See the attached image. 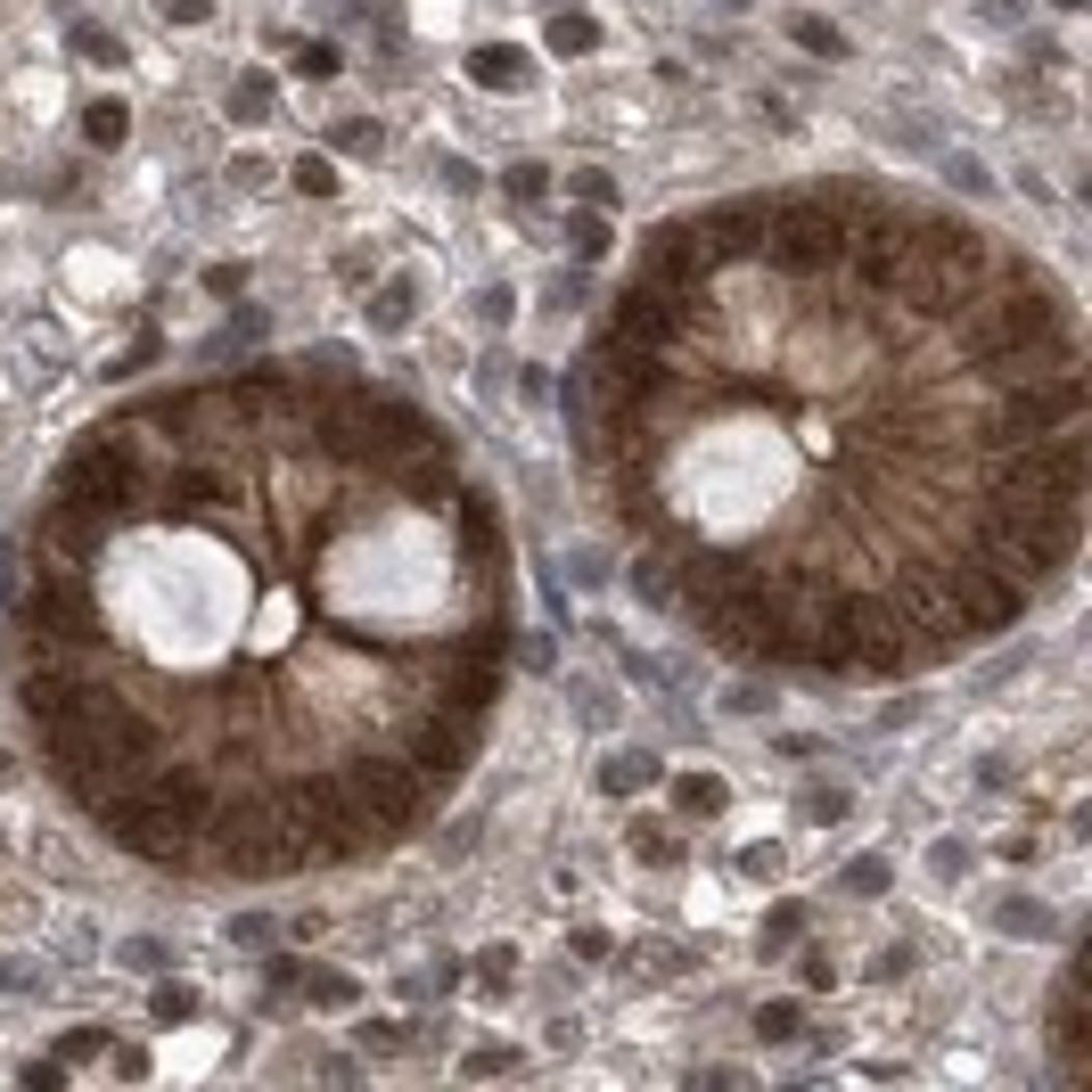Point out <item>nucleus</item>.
Listing matches in <instances>:
<instances>
[{
  "label": "nucleus",
  "instance_id": "7ed1b4c3",
  "mask_svg": "<svg viewBox=\"0 0 1092 1092\" xmlns=\"http://www.w3.org/2000/svg\"><path fill=\"white\" fill-rule=\"evenodd\" d=\"M468 75H477L485 91H493V83L510 91V83H526V58H518V50H477V58H468Z\"/></svg>",
  "mask_w": 1092,
  "mask_h": 1092
},
{
  "label": "nucleus",
  "instance_id": "20e7f679",
  "mask_svg": "<svg viewBox=\"0 0 1092 1092\" xmlns=\"http://www.w3.org/2000/svg\"><path fill=\"white\" fill-rule=\"evenodd\" d=\"M650 780H657V756H641V748H633V756H608V772H600V788H608V797L650 788Z\"/></svg>",
  "mask_w": 1092,
  "mask_h": 1092
},
{
  "label": "nucleus",
  "instance_id": "dca6fc26",
  "mask_svg": "<svg viewBox=\"0 0 1092 1092\" xmlns=\"http://www.w3.org/2000/svg\"><path fill=\"white\" fill-rule=\"evenodd\" d=\"M156 8H165V17H181V25H198V17H206V0H156Z\"/></svg>",
  "mask_w": 1092,
  "mask_h": 1092
},
{
  "label": "nucleus",
  "instance_id": "1a4fd4ad",
  "mask_svg": "<svg viewBox=\"0 0 1092 1092\" xmlns=\"http://www.w3.org/2000/svg\"><path fill=\"white\" fill-rule=\"evenodd\" d=\"M83 132H91V140H99V148H115V140H123V132H132V115H123V99H99V108L83 115Z\"/></svg>",
  "mask_w": 1092,
  "mask_h": 1092
},
{
  "label": "nucleus",
  "instance_id": "9d476101",
  "mask_svg": "<svg viewBox=\"0 0 1092 1092\" xmlns=\"http://www.w3.org/2000/svg\"><path fill=\"white\" fill-rule=\"evenodd\" d=\"M567 238H575V255H583V263H592V255H608V222H600V214H575V222H567Z\"/></svg>",
  "mask_w": 1092,
  "mask_h": 1092
},
{
  "label": "nucleus",
  "instance_id": "ddd939ff",
  "mask_svg": "<svg viewBox=\"0 0 1092 1092\" xmlns=\"http://www.w3.org/2000/svg\"><path fill=\"white\" fill-rule=\"evenodd\" d=\"M682 805H690V813H715V805H723V780H682Z\"/></svg>",
  "mask_w": 1092,
  "mask_h": 1092
},
{
  "label": "nucleus",
  "instance_id": "6e6552de",
  "mask_svg": "<svg viewBox=\"0 0 1092 1092\" xmlns=\"http://www.w3.org/2000/svg\"><path fill=\"white\" fill-rule=\"evenodd\" d=\"M788 33H797V50H813V58H838V50H846V33H838V25H822V17H797Z\"/></svg>",
  "mask_w": 1092,
  "mask_h": 1092
},
{
  "label": "nucleus",
  "instance_id": "f257e3e1",
  "mask_svg": "<svg viewBox=\"0 0 1092 1092\" xmlns=\"http://www.w3.org/2000/svg\"><path fill=\"white\" fill-rule=\"evenodd\" d=\"M17 633L41 756L123 855L305 879L403 846L460 788L518 567L428 403L255 362L148 386L66 443Z\"/></svg>",
  "mask_w": 1092,
  "mask_h": 1092
},
{
  "label": "nucleus",
  "instance_id": "f8f14e48",
  "mask_svg": "<svg viewBox=\"0 0 1092 1092\" xmlns=\"http://www.w3.org/2000/svg\"><path fill=\"white\" fill-rule=\"evenodd\" d=\"M879 887H887V863H879V855L846 863V895H879Z\"/></svg>",
  "mask_w": 1092,
  "mask_h": 1092
},
{
  "label": "nucleus",
  "instance_id": "f03ea898",
  "mask_svg": "<svg viewBox=\"0 0 1092 1092\" xmlns=\"http://www.w3.org/2000/svg\"><path fill=\"white\" fill-rule=\"evenodd\" d=\"M575 411L641 592L780 673L953 665L1085 550V313L1035 247L912 190L657 222Z\"/></svg>",
  "mask_w": 1092,
  "mask_h": 1092
},
{
  "label": "nucleus",
  "instance_id": "39448f33",
  "mask_svg": "<svg viewBox=\"0 0 1092 1092\" xmlns=\"http://www.w3.org/2000/svg\"><path fill=\"white\" fill-rule=\"evenodd\" d=\"M558 58H583V50H600V25L592 17H550V33H543Z\"/></svg>",
  "mask_w": 1092,
  "mask_h": 1092
},
{
  "label": "nucleus",
  "instance_id": "4468645a",
  "mask_svg": "<svg viewBox=\"0 0 1092 1092\" xmlns=\"http://www.w3.org/2000/svg\"><path fill=\"white\" fill-rule=\"evenodd\" d=\"M75 41H83V58H108V66H115V58H123V41H115V33H99V25H83Z\"/></svg>",
  "mask_w": 1092,
  "mask_h": 1092
},
{
  "label": "nucleus",
  "instance_id": "2eb2a0df",
  "mask_svg": "<svg viewBox=\"0 0 1092 1092\" xmlns=\"http://www.w3.org/2000/svg\"><path fill=\"white\" fill-rule=\"evenodd\" d=\"M510 190L518 198H543V165H510Z\"/></svg>",
  "mask_w": 1092,
  "mask_h": 1092
},
{
  "label": "nucleus",
  "instance_id": "423d86ee",
  "mask_svg": "<svg viewBox=\"0 0 1092 1092\" xmlns=\"http://www.w3.org/2000/svg\"><path fill=\"white\" fill-rule=\"evenodd\" d=\"M230 115H238V123H263V115H271V75H247V83L230 91Z\"/></svg>",
  "mask_w": 1092,
  "mask_h": 1092
},
{
  "label": "nucleus",
  "instance_id": "0eeeda50",
  "mask_svg": "<svg viewBox=\"0 0 1092 1092\" xmlns=\"http://www.w3.org/2000/svg\"><path fill=\"white\" fill-rule=\"evenodd\" d=\"M797 1027H805L797 1002H765V1010H756V1035H765V1043H797Z\"/></svg>",
  "mask_w": 1092,
  "mask_h": 1092
},
{
  "label": "nucleus",
  "instance_id": "9b49d317",
  "mask_svg": "<svg viewBox=\"0 0 1092 1092\" xmlns=\"http://www.w3.org/2000/svg\"><path fill=\"white\" fill-rule=\"evenodd\" d=\"M296 190L328 198V190H337V165H328V156H296Z\"/></svg>",
  "mask_w": 1092,
  "mask_h": 1092
}]
</instances>
